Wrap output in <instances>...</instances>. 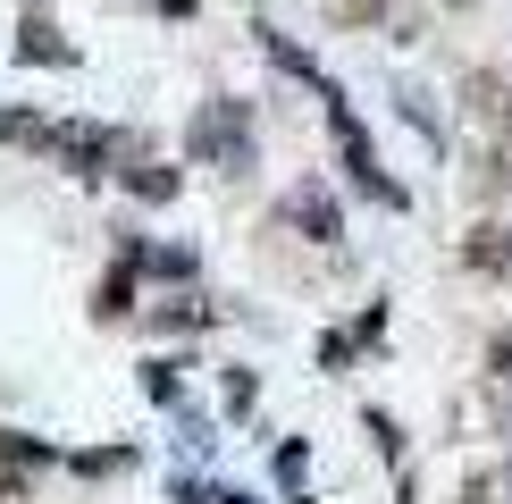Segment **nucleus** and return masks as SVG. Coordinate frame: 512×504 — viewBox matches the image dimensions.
Listing matches in <instances>:
<instances>
[{"label":"nucleus","mask_w":512,"mask_h":504,"mask_svg":"<svg viewBox=\"0 0 512 504\" xmlns=\"http://www.w3.org/2000/svg\"><path fill=\"white\" fill-rule=\"evenodd\" d=\"M319 118H328V135H336V168H345L353 194H370V202H387V210L412 202V194L387 177V168H378V143H370V126L353 118V101H345V84H336V76L319 84Z\"/></svg>","instance_id":"1"},{"label":"nucleus","mask_w":512,"mask_h":504,"mask_svg":"<svg viewBox=\"0 0 512 504\" xmlns=\"http://www.w3.org/2000/svg\"><path fill=\"white\" fill-rule=\"evenodd\" d=\"M17 59H26V68H76V42L59 34L51 9H26L17 17Z\"/></svg>","instance_id":"7"},{"label":"nucleus","mask_w":512,"mask_h":504,"mask_svg":"<svg viewBox=\"0 0 512 504\" xmlns=\"http://www.w3.org/2000/svg\"><path fill=\"white\" fill-rule=\"evenodd\" d=\"M353 336H361V345H378V336H387V303H361V320H353Z\"/></svg>","instance_id":"22"},{"label":"nucleus","mask_w":512,"mask_h":504,"mask_svg":"<svg viewBox=\"0 0 512 504\" xmlns=\"http://www.w3.org/2000/svg\"><path fill=\"white\" fill-rule=\"evenodd\" d=\"M462 504H512V479H504V462H487V471L462 479Z\"/></svg>","instance_id":"15"},{"label":"nucleus","mask_w":512,"mask_h":504,"mask_svg":"<svg viewBox=\"0 0 512 504\" xmlns=\"http://www.w3.org/2000/svg\"><path fill=\"white\" fill-rule=\"evenodd\" d=\"M152 17H194V0H143Z\"/></svg>","instance_id":"23"},{"label":"nucleus","mask_w":512,"mask_h":504,"mask_svg":"<svg viewBox=\"0 0 512 504\" xmlns=\"http://www.w3.org/2000/svg\"><path fill=\"white\" fill-rule=\"evenodd\" d=\"M261 51H269V68H277V76H294V84H303V93L319 101V84H328V68H319V59L303 51V42H286L277 26H261Z\"/></svg>","instance_id":"11"},{"label":"nucleus","mask_w":512,"mask_h":504,"mask_svg":"<svg viewBox=\"0 0 512 504\" xmlns=\"http://www.w3.org/2000/svg\"><path fill=\"white\" fill-rule=\"evenodd\" d=\"M135 278H143V269L110 261V278L93 286V320H101V328H110V320H135Z\"/></svg>","instance_id":"12"},{"label":"nucleus","mask_w":512,"mask_h":504,"mask_svg":"<svg viewBox=\"0 0 512 504\" xmlns=\"http://www.w3.org/2000/svg\"><path fill=\"white\" fill-rule=\"evenodd\" d=\"M462 269L487 278V286H504V278H512V227H504V219H479L471 236H462Z\"/></svg>","instance_id":"8"},{"label":"nucleus","mask_w":512,"mask_h":504,"mask_svg":"<svg viewBox=\"0 0 512 504\" xmlns=\"http://www.w3.org/2000/svg\"><path fill=\"white\" fill-rule=\"evenodd\" d=\"M252 152H261V135H252V101L236 93H210L194 118H185V160L219 168V177H244Z\"/></svg>","instance_id":"2"},{"label":"nucleus","mask_w":512,"mask_h":504,"mask_svg":"<svg viewBox=\"0 0 512 504\" xmlns=\"http://www.w3.org/2000/svg\"><path fill=\"white\" fill-rule=\"evenodd\" d=\"M0 143H9V152H42V143H51V118L42 110H0Z\"/></svg>","instance_id":"14"},{"label":"nucleus","mask_w":512,"mask_h":504,"mask_svg":"<svg viewBox=\"0 0 512 504\" xmlns=\"http://www.w3.org/2000/svg\"><path fill=\"white\" fill-rule=\"evenodd\" d=\"M454 9H471V0H454Z\"/></svg>","instance_id":"25"},{"label":"nucleus","mask_w":512,"mask_h":504,"mask_svg":"<svg viewBox=\"0 0 512 504\" xmlns=\"http://www.w3.org/2000/svg\"><path fill=\"white\" fill-rule=\"evenodd\" d=\"M479 420H496L512 437V328H496L479 353Z\"/></svg>","instance_id":"6"},{"label":"nucleus","mask_w":512,"mask_h":504,"mask_svg":"<svg viewBox=\"0 0 512 504\" xmlns=\"http://www.w3.org/2000/svg\"><path fill=\"white\" fill-rule=\"evenodd\" d=\"M135 152H143V143H135V135H118V126H101V118H51V143H42V160L68 168V177H84V185L118 177Z\"/></svg>","instance_id":"3"},{"label":"nucleus","mask_w":512,"mask_h":504,"mask_svg":"<svg viewBox=\"0 0 512 504\" xmlns=\"http://www.w3.org/2000/svg\"><path fill=\"white\" fill-rule=\"evenodd\" d=\"M76 471H84V479H110V471H135V446H93V454H76Z\"/></svg>","instance_id":"19"},{"label":"nucleus","mask_w":512,"mask_h":504,"mask_svg":"<svg viewBox=\"0 0 512 504\" xmlns=\"http://www.w3.org/2000/svg\"><path fill=\"white\" fill-rule=\"evenodd\" d=\"M227 311L210 303V294H194V286H168L160 294V311H152V328H168V336H194V328H219Z\"/></svg>","instance_id":"10"},{"label":"nucleus","mask_w":512,"mask_h":504,"mask_svg":"<svg viewBox=\"0 0 512 504\" xmlns=\"http://www.w3.org/2000/svg\"><path fill=\"white\" fill-rule=\"evenodd\" d=\"M286 504H311V496H286Z\"/></svg>","instance_id":"24"},{"label":"nucleus","mask_w":512,"mask_h":504,"mask_svg":"<svg viewBox=\"0 0 512 504\" xmlns=\"http://www.w3.org/2000/svg\"><path fill=\"white\" fill-rule=\"evenodd\" d=\"M361 429H370V446L387 454V462H403V420H395V412H378V404H370V412H361Z\"/></svg>","instance_id":"17"},{"label":"nucleus","mask_w":512,"mask_h":504,"mask_svg":"<svg viewBox=\"0 0 512 504\" xmlns=\"http://www.w3.org/2000/svg\"><path fill=\"white\" fill-rule=\"evenodd\" d=\"M277 227H286V236H303V244H345V202H336L319 177H303V185H286V194H277Z\"/></svg>","instance_id":"4"},{"label":"nucleus","mask_w":512,"mask_h":504,"mask_svg":"<svg viewBox=\"0 0 512 504\" xmlns=\"http://www.w3.org/2000/svg\"><path fill=\"white\" fill-rule=\"evenodd\" d=\"M387 9H395V0H328V17H336V26H387Z\"/></svg>","instance_id":"18"},{"label":"nucleus","mask_w":512,"mask_h":504,"mask_svg":"<svg viewBox=\"0 0 512 504\" xmlns=\"http://www.w3.org/2000/svg\"><path fill=\"white\" fill-rule=\"evenodd\" d=\"M185 370H194V362H177V353H152V362H143V395L177 412V404H185Z\"/></svg>","instance_id":"13"},{"label":"nucleus","mask_w":512,"mask_h":504,"mask_svg":"<svg viewBox=\"0 0 512 504\" xmlns=\"http://www.w3.org/2000/svg\"><path fill=\"white\" fill-rule=\"evenodd\" d=\"M353 353H361V336H353V328H319V370H345Z\"/></svg>","instance_id":"20"},{"label":"nucleus","mask_w":512,"mask_h":504,"mask_svg":"<svg viewBox=\"0 0 512 504\" xmlns=\"http://www.w3.org/2000/svg\"><path fill=\"white\" fill-rule=\"evenodd\" d=\"M269 471H277V488H286V496H303V471H311V446H303V437H286V446H277V462H269Z\"/></svg>","instance_id":"16"},{"label":"nucleus","mask_w":512,"mask_h":504,"mask_svg":"<svg viewBox=\"0 0 512 504\" xmlns=\"http://www.w3.org/2000/svg\"><path fill=\"white\" fill-rule=\"evenodd\" d=\"M51 462H59L51 437L9 429V437H0V504H34V471H51Z\"/></svg>","instance_id":"5"},{"label":"nucleus","mask_w":512,"mask_h":504,"mask_svg":"<svg viewBox=\"0 0 512 504\" xmlns=\"http://www.w3.org/2000/svg\"><path fill=\"white\" fill-rule=\"evenodd\" d=\"M252 404H261V378H252V370H227V420H244Z\"/></svg>","instance_id":"21"},{"label":"nucleus","mask_w":512,"mask_h":504,"mask_svg":"<svg viewBox=\"0 0 512 504\" xmlns=\"http://www.w3.org/2000/svg\"><path fill=\"white\" fill-rule=\"evenodd\" d=\"M118 185H126V194H135L143 210H160V202H177V194H185V168H177V160H152V152H135V160L118 168Z\"/></svg>","instance_id":"9"}]
</instances>
